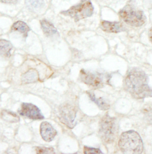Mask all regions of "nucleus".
<instances>
[{"label":"nucleus","mask_w":152,"mask_h":154,"mask_svg":"<svg viewBox=\"0 0 152 154\" xmlns=\"http://www.w3.org/2000/svg\"><path fill=\"white\" fill-rule=\"evenodd\" d=\"M76 110L73 106L66 104L62 105L60 109V121L68 127L73 128L76 116Z\"/></svg>","instance_id":"obj_6"},{"label":"nucleus","mask_w":152,"mask_h":154,"mask_svg":"<svg viewBox=\"0 0 152 154\" xmlns=\"http://www.w3.org/2000/svg\"><path fill=\"white\" fill-rule=\"evenodd\" d=\"M83 152L85 154H103L100 149L90 148L86 146L84 147Z\"/></svg>","instance_id":"obj_19"},{"label":"nucleus","mask_w":152,"mask_h":154,"mask_svg":"<svg viewBox=\"0 0 152 154\" xmlns=\"http://www.w3.org/2000/svg\"><path fill=\"white\" fill-rule=\"evenodd\" d=\"M118 146L124 154H141L144 149L141 136L134 131L123 133L119 138Z\"/></svg>","instance_id":"obj_2"},{"label":"nucleus","mask_w":152,"mask_h":154,"mask_svg":"<svg viewBox=\"0 0 152 154\" xmlns=\"http://www.w3.org/2000/svg\"><path fill=\"white\" fill-rule=\"evenodd\" d=\"M100 28L103 31L108 33H119L124 30L123 25L119 22H111L106 21L101 22Z\"/></svg>","instance_id":"obj_10"},{"label":"nucleus","mask_w":152,"mask_h":154,"mask_svg":"<svg viewBox=\"0 0 152 154\" xmlns=\"http://www.w3.org/2000/svg\"><path fill=\"white\" fill-rule=\"evenodd\" d=\"M12 29L15 31H18L24 33L27 35L28 32L30 30V29L27 24L22 21H18L14 23L12 27Z\"/></svg>","instance_id":"obj_16"},{"label":"nucleus","mask_w":152,"mask_h":154,"mask_svg":"<svg viewBox=\"0 0 152 154\" xmlns=\"http://www.w3.org/2000/svg\"><path fill=\"white\" fill-rule=\"evenodd\" d=\"M2 117L5 121L9 122H18L20 121V117L16 113L4 110L2 112Z\"/></svg>","instance_id":"obj_14"},{"label":"nucleus","mask_w":152,"mask_h":154,"mask_svg":"<svg viewBox=\"0 0 152 154\" xmlns=\"http://www.w3.org/2000/svg\"><path fill=\"white\" fill-rule=\"evenodd\" d=\"M149 37L150 41L152 43V28L150 29L149 31Z\"/></svg>","instance_id":"obj_21"},{"label":"nucleus","mask_w":152,"mask_h":154,"mask_svg":"<svg viewBox=\"0 0 152 154\" xmlns=\"http://www.w3.org/2000/svg\"><path fill=\"white\" fill-rule=\"evenodd\" d=\"M88 94L89 96L90 99L93 102H94L96 105L99 106V109H102V110H107L110 108V106L109 104L106 103L104 99L102 97L96 98L94 93L89 92L88 93Z\"/></svg>","instance_id":"obj_13"},{"label":"nucleus","mask_w":152,"mask_h":154,"mask_svg":"<svg viewBox=\"0 0 152 154\" xmlns=\"http://www.w3.org/2000/svg\"><path fill=\"white\" fill-rule=\"evenodd\" d=\"M29 5L35 9L41 8L45 4V0H29Z\"/></svg>","instance_id":"obj_17"},{"label":"nucleus","mask_w":152,"mask_h":154,"mask_svg":"<svg viewBox=\"0 0 152 154\" xmlns=\"http://www.w3.org/2000/svg\"><path fill=\"white\" fill-rule=\"evenodd\" d=\"M38 74L37 71L34 69H31L22 75V81L23 83H33L38 80Z\"/></svg>","instance_id":"obj_12"},{"label":"nucleus","mask_w":152,"mask_h":154,"mask_svg":"<svg viewBox=\"0 0 152 154\" xmlns=\"http://www.w3.org/2000/svg\"><path fill=\"white\" fill-rule=\"evenodd\" d=\"M40 132L43 139L47 142L53 141L57 134L55 128L47 122H42L40 126Z\"/></svg>","instance_id":"obj_9"},{"label":"nucleus","mask_w":152,"mask_h":154,"mask_svg":"<svg viewBox=\"0 0 152 154\" xmlns=\"http://www.w3.org/2000/svg\"><path fill=\"white\" fill-rule=\"evenodd\" d=\"M82 82L96 88H100L104 85V79L100 74L93 73L82 69L80 72Z\"/></svg>","instance_id":"obj_8"},{"label":"nucleus","mask_w":152,"mask_h":154,"mask_svg":"<svg viewBox=\"0 0 152 154\" xmlns=\"http://www.w3.org/2000/svg\"><path fill=\"white\" fill-rule=\"evenodd\" d=\"M18 0H1L2 2L5 3H13L17 2Z\"/></svg>","instance_id":"obj_20"},{"label":"nucleus","mask_w":152,"mask_h":154,"mask_svg":"<svg viewBox=\"0 0 152 154\" xmlns=\"http://www.w3.org/2000/svg\"><path fill=\"white\" fill-rule=\"evenodd\" d=\"M36 151L37 154H55L53 148L37 147H36Z\"/></svg>","instance_id":"obj_18"},{"label":"nucleus","mask_w":152,"mask_h":154,"mask_svg":"<svg viewBox=\"0 0 152 154\" xmlns=\"http://www.w3.org/2000/svg\"><path fill=\"white\" fill-rule=\"evenodd\" d=\"M18 112L20 115L33 120H41L45 118L39 108L31 103H23Z\"/></svg>","instance_id":"obj_7"},{"label":"nucleus","mask_w":152,"mask_h":154,"mask_svg":"<svg viewBox=\"0 0 152 154\" xmlns=\"http://www.w3.org/2000/svg\"><path fill=\"white\" fill-rule=\"evenodd\" d=\"M119 14L125 23L133 27H141L146 21L144 12L130 4L121 9Z\"/></svg>","instance_id":"obj_4"},{"label":"nucleus","mask_w":152,"mask_h":154,"mask_svg":"<svg viewBox=\"0 0 152 154\" xmlns=\"http://www.w3.org/2000/svg\"><path fill=\"white\" fill-rule=\"evenodd\" d=\"M94 11V7L90 0H81V2L73 6L66 11L60 13L65 16H68L78 22L81 20L91 17Z\"/></svg>","instance_id":"obj_5"},{"label":"nucleus","mask_w":152,"mask_h":154,"mask_svg":"<svg viewBox=\"0 0 152 154\" xmlns=\"http://www.w3.org/2000/svg\"><path fill=\"white\" fill-rule=\"evenodd\" d=\"M41 26L44 34L47 36H52L57 33V30L53 24L43 19L40 21Z\"/></svg>","instance_id":"obj_11"},{"label":"nucleus","mask_w":152,"mask_h":154,"mask_svg":"<svg viewBox=\"0 0 152 154\" xmlns=\"http://www.w3.org/2000/svg\"><path fill=\"white\" fill-rule=\"evenodd\" d=\"M0 47L1 56L9 57L11 55L10 52L13 47L11 43L5 40H1L0 41Z\"/></svg>","instance_id":"obj_15"},{"label":"nucleus","mask_w":152,"mask_h":154,"mask_svg":"<svg viewBox=\"0 0 152 154\" xmlns=\"http://www.w3.org/2000/svg\"><path fill=\"white\" fill-rule=\"evenodd\" d=\"M126 90L134 98L141 99L152 97V89L148 85V78L146 73L137 68L128 72L125 79Z\"/></svg>","instance_id":"obj_1"},{"label":"nucleus","mask_w":152,"mask_h":154,"mask_svg":"<svg viewBox=\"0 0 152 154\" xmlns=\"http://www.w3.org/2000/svg\"><path fill=\"white\" fill-rule=\"evenodd\" d=\"M118 133V126L116 119L106 115L99 124V135L102 142L107 144L113 143L117 137Z\"/></svg>","instance_id":"obj_3"}]
</instances>
